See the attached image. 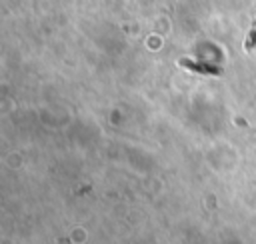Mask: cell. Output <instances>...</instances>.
<instances>
[{
  "label": "cell",
  "mask_w": 256,
  "mask_h": 244,
  "mask_svg": "<svg viewBox=\"0 0 256 244\" xmlns=\"http://www.w3.org/2000/svg\"><path fill=\"white\" fill-rule=\"evenodd\" d=\"M180 66L192 70L194 74H210V76H220L222 68L212 64V62H204V60H188V58H180Z\"/></svg>",
  "instance_id": "6da1fadb"
},
{
  "label": "cell",
  "mask_w": 256,
  "mask_h": 244,
  "mask_svg": "<svg viewBox=\"0 0 256 244\" xmlns=\"http://www.w3.org/2000/svg\"><path fill=\"white\" fill-rule=\"evenodd\" d=\"M254 46H256V18H254V22H252V26H250V30L246 34V42H244L246 50H252Z\"/></svg>",
  "instance_id": "7a4b0ae2"
}]
</instances>
